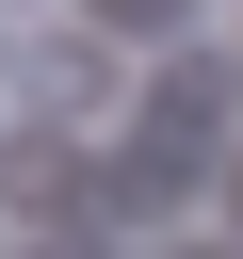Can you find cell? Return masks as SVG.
<instances>
[{
  "instance_id": "cell-3",
  "label": "cell",
  "mask_w": 243,
  "mask_h": 259,
  "mask_svg": "<svg viewBox=\"0 0 243 259\" xmlns=\"http://www.w3.org/2000/svg\"><path fill=\"white\" fill-rule=\"evenodd\" d=\"M97 16H113V32H162V16H178V0H97Z\"/></svg>"
},
{
  "instance_id": "cell-1",
  "label": "cell",
  "mask_w": 243,
  "mask_h": 259,
  "mask_svg": "<svg viewBox=\"0 0 243 259\" xmlns=\"http://www.w3.org/2000/svg\"><path fill=\"white\" fill-rule=\"evenodd\" d=\"M32 97H49V113H97V97H113V49L49 32V49H32Z\"/></svg>"
},
{
  "instance_id": "cell-2",
  "label": "cell",
  "mask_w": 243,
  "mask_h": 259,
  "mask_svg": "<svg viewBox=\"0 0 243 259\" xmlns=\"http://www.w3.org/2000/svg\"><path fill=\"white\" fill-rule=\"evenodd\" d=\"M211 113H227V65H162V130L211 146Z\"/></svg>"
}]
</instances>
